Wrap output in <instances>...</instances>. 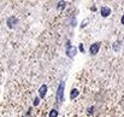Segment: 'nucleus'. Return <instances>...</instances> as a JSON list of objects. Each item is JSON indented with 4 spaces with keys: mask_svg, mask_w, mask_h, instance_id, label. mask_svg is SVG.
<instances>
[{
    "mask_svg": "<svg viewBox=\"0 0 124 117\" xmlns=\"http://www.w3.org/2000/svg\"><path fill=\"white\" fill-rule=\"evenodd\" d=\"M78 94H80V92H78L77 89H72L71 93H70V98H71V99H75V98L78 97Z\"/></svg>",
    "mask_w": 124,
    "mask_h": 117,
    "instance_id": "6",
    "label": "nucleus"
},
{
    "mask_svg": "<svg viewBox=\"0 0 124 117\" xmlns=\"http://www.w3.org/2000/svg\"><path fill=\"white\" fill-rule=\"evenodd\" d=\"M76 54V48L72 47V48H69V52H68V56L69 57H74Z\"/></svg>",
    "mask_w": 124,
    "mask_h": 117,
    "instance_id": "8",
    "label": "nucleus"
},
{
    "mask_svg": "<svg viewBox=\"0 0 124 117\" xmlns=\"http://www.w3.org/2000/svg\"><path fill=\"white\" fill-rule=\"evenodd\" d=\"M39 103H40V100H39L38 98H35V101H34V105H39Z\"/></svg>",
    "mask_w": 124,
    "mask_h": 117,
    "instance_id": "11",
    "label": "nucleus"
},
{
    "mask_svg": "<svg viewBox=\"0 0 124 117\" xmlns=\"http://www.w3.org/2000/svg\"><path fill=\"white\" fill-rule=\"evenodd\" d=\"M80 51H81V52H84V47H83V45H82V43L80 45Z\"/></svg>",
    "mask_w": 124,
    "mask_h": 117,
    "instance_id": "13",
    "label": "nucleus"
},
{
    "mask_svg": "<svg viewBox=\"0 0 124 117\" xmlns=\"http://www.w3.org/2000/svg\"><path fill=\"white\" fill-rule=\"evenodd\" d=\"M121 46H122V43H121V41H117V42H115L113 43V50L115 51H119V48H121Z\"/></svg>",
    "mask_w": 124,
    "mask_h": 117,
    "instance_id": "7",
    "label": "nucleus"
},
{
    "mask_svg": "<svg viewBox=\"0 0 124 117\" xmlns=\"http://www.w3.org/2000/svg\"><path fill=\"white\" fill-rule=\"evenodd\" d=\"M122 23L124 24V15H123V17H122Z\"/></svg>",
    "mask_w": 124,
    "mask_h": 117,
    "instance_id": "14",
    "label": "nucleus"
},
{
    "mask_svg": "<svg viewBox=\"0 0 124 117\" xmlns=\"http://www.w3.org/2000/svg\"><path fill=\"white\" fill-rule=\"evenodd\" d=\"M46 93H47V86L46 84H42L41 87H40V89H39V94H40L41 98H43L46 95Z\"/></svg>",
    "mask_w": 124,
    "mask_h": 117,
    "instance_id": "5",
    "label": "nucleus"
},
{
    "mask_svg": "<svg viewBox=\"0 0 124 117\" xmlns=\"http://www.w3.org/2000/svg\"><path fill=\"white\" fill-rule=\"evenodd\" d=\"M64 87H65V82H60L59 87H58V92H57V99L58 101H62L64 99Z\"/></svg>",
    "mask_w": 124,
    "mask_h": 117,
    "instance_id": "1",
    "label": "nucleus"
},
{
    "mask_svg": "<svg viewBox=\"0 0 124 117\" xmlns=\"http://www.w3.org/2000/svg\"><path fill=\"white\" fill-rule=\"evenodd\" d=\"M93 109H94V108H89V110H88V115H90V114H93V111H94Z\"/></svg>",
    "mask_w": 124,
    "mask_h": 117,
    "instance_id": "12",
    "label": "nucleus"
},
{
    "mask_svg": "<svg viewBox=\"0 0 124 117\" xmlns=\"http://www.w3.org/2000/svg\"><path fill=\"white\" fill-rule=\"evenodd\" d=\"M100 13H101L102 17H107V16L111 15V8L107 7V6H102V7L100 8Z\"/></svg>",
    "mask_w": 124,
    "mask_h": 117,
    "instance_id": "3",
    "label": "nucleus"
},
{
    "mask_svg": "<svg viewBox=\"0 0 124 117\" xmlns=\"http://www.w3.org/2000/svg\"><path fill=\"white\" fill-rule=\"evenodd\" d=\"M57 116H58V111L57 110H52L49 112V117H57Z\"/></svg>",
    "mask_w": 124,
    "mask_h": 117,
    "instance_id": "10",
    "label": "nucleus"
},
{
    "mask_svg": "<svg viewBox=\"0 0 124 117\" xmlns=\"http://www.w3.org/2000/svg\"><path fill=\"white\" fill-rule=\"evenodd\" d=\"M17 21H18V19H17L16 17H10V18L7 19V27H8V28H13V27L17 24Z\"/></svg>",
    "mask_w": 124,
    "mask_h": 117,
    "instance_id": "4",
    "label": "nucleus"
},
{
    "mask_svg": "<svg viewBox=\"0 0 124 117\" xmlns=\"http://www.w3.org/2000/svg\"><path fill=\"white\" fill-rule=\"evenodd\" d=\"M99 48H100V42H95V43L90 45V48H89L90 54H96L98 51H99Z\"/></svg>",
    "mask_w": 124,
    "mask_h": 117,
    "instance_id": "2",
    "label": "nucleus"
},
{
    "mask_svg": "<svg viewBox=\"0 0 124 117\" xmlns=\"http://www.w3.org/2000/svg\"><path fill=\"white\" fill-rule=\"evenodd\" d=\"M65 5H66V4H65V1H59V4H58V8H59V10H62V8H64V7H65Z\"/></svg>",
    "mask_w": 124,
    "mask_h": 117,
    "instance_id": "9",
    "label": "nucleus"
}]
</instances>
